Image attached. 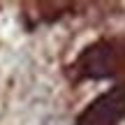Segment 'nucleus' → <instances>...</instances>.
Wrapping results in <instances>:
<instances>
[{
    "label": "nucleus",
    "mask_w": 125,
    "mask_h": 125,
    "mask_svg": "<svg viewBox=\"0 0 125 125\" xmlns=\"http://www.w3.org/2000/svg\"><path fill=\"white\" fill-rule=\"evenodd\" d=\"M86 2H60V0H35V2H21V23L28 32L37 30L40 26H51L62 16L79 14V9H88Z\"/></svg>",
    "instance_id": "obj_3"
},
{
    "label": "nucleus",
    "mask_w": 125,
    "mask_h": 125,
    "mask_svg": "<svg viewBox=\"0 0 125 125\" xmlns=\"http://www.w3.org/2000/svg\"><path fill=\"white\" fill-rule=\"evenodd\" d=\"M125 121V79L109 86L90 100L74 118V125H123Z\"/></svg>",
    "instance_id": "obj_2"
},
{
    "label": "nucleus",
    "mask_w": 125,
    "mask_h": 125,
    "mask_svg": "<svg viewBox=\"0 0 125 125\" xmlns=\"http://www.w3.org/2000/svg\"><path fill=\"white\" fill-rule=\"evenodd\" d=\"M125 74V35H102L88 42L65 67L62 76L70 86L86 81H109Z\"/></svg>",
    "instance_id": "obj_1"
}]
</instances>
